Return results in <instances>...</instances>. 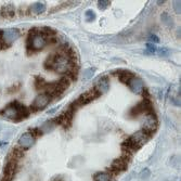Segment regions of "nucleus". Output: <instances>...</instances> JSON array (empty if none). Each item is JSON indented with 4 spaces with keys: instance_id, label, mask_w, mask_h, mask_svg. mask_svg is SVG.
Returning a JSON list of instances; mask_svg holds the SVG:
<instances>
[{
    "instance_id": "32",
    "label": "nucleus",
    "mask_w": 181,
    "mask_h": 181,
    "mask_svg": "<svg viewBox=\"0 0 181 181\" xmlns=\"http://www.w3.org/2000/svg\"><path fill=\"white\" fill-rule=\"evenodd\" d=\"M164 2H165V1H157V3H158V4H162V3H164Z\"/></svg>"
},
{
    "instance_id": "29",
    "label": "nucleus",
    "mask_w": 181,
    "mask_h": 181,
    "mask_svg": "<svg viewBox=\"0 0 181 181\" xmlns=\"http://www.w3.org/2000/svg\"><path fill=\"white\" fill-rule=\"evenodd\" d=\"M6 47H8L6 44V42L3 41V38H2V32L0 30V49H4Z\"/></svg>"
},
{
    "instance_id": "27",
    "label": "nucleus",
    "mask_w": 181,
    "mask_h": 181,
    "mask_svg": "<svg viewBox=\"0 0 181 181\" xmlns=\"http://www.w3.org/2000/svg\"><path fill=\"white\" fill-rule=\"evenodd\" d=\"M173 9H175V12L176 13H180V11H181L180 1H173Z\"/></svg>"
},
{
    "instance_id": "18",
    "label": "nucleus",
    "mask_w": 181,
    "mask_h": 181,
    "mask_svg": "<svg viewBox=\"0 0 181 181\" xmlns=\"http://www.w3.org/2000/svg\"><path fill=\"white\" fill-rule=\"evenodd\" d=\"M30 10L33 11V13L35 14H40L44 13L46 11V4L44 2H35L30 7Z\"/></svg>"
},
{
    "instance_id": "33",
    "label": "nucleus",
    "mask_w": 181,
    "mask_h": 181,
    "mask_svg": "<svg viewBox=\"0 0 181 181\" xmlns=\"http://www.w3.org/2000/svg\"><path fill=\"white\" fill-rule=\"evenodd\" d=\"M2 130V125H1V123H0V131Z\"/></svg>"
},
{
    "instance_id": "13",
    "label": "nucleus",
    "mask_w": 181,
    "mask_h": 181,
    "mask_svg": "<svg viewBox=\"0 0 181 181\" xmlns=\"http://www.w3.org/2000/svg\"><path fill=\"white\" fill-rule=\"evenodd\" d=\"M34 143H35V137H33L29 132L23 133L20 137V139H18V144L25 150L32 147L34 145Z\"/></svg>"
},
{
    "instance_id": "6",
    "label": "nucleus",
    "mask_w": 181,
    "mask_h": 181,
    "mask_svg": "<svg viewBox=\"0 0 181 181\" xmlns=\"http://www.w3.org/2000/svg\"><path fill=\"white\" fill-rule=\"evenodd\" d=\"M142 114L147 115L154 114L153 103L151 102L150 99H144L140 103H138L136 106H133L130 111V115H132V116H139V115Z\"/></svg>"
},
{
    "instance_id": "7",
    "label": "nucleus",
    "mask_w": 181,
    "mask_h": 181,
    "mask_svg": "<svg viewBox=\"0 0 181 181\" xmlns=\"http://www.w3.org/2000/svg\"><path fill=\"white\" fill-rule=\"evenodd\" d=\"M74 113H75L74 110L69 107V110H67L66 112L62 113L60 116L54 118L56 125H62L63 127H65V128L70 127L73 122V117H74Z\"/></svg>"
},
{
    "instance_id": "5",
    "label": "nucleus",
    "mask_w": 181,
    "mask_h": 181,
    "mask_svg": "<svg viewBox=\"0 0 181 181\" xmlns=\"http://www.w3.org/2000/svg\"><path fill=\"white\" fill-rule=\"evenodd\" d=\"M99 96L100 95L98 93V91L96 90L95 88H92V89H90V90L86 91V92L83 93V95L79 96L78 99H77L76 101H74V102L70 105V107L74 110V111H76L78 107L84 106V105H86V104H89L91 101L97 99Z\"/></svg>"
},
{
    "instance_id": "15",
    "label": "nucleus",
    "mask_w": 181,
    "mask_h": 181,
    "mask_svg": "<svg viewBox=\"0 0 181 181\" xmlns=\"http://www.w3.org/2000/svg\"><path fill=\"white\" fill-rule=\"evenodd\" d=\"M114 74L116 75V76L119 78V80L124 84H128L129 81L135 77V74H133V73H131L130 70H116Z\"/></svg>"
},
{
    "instance_id": "12",
    "label": "nucleus",
    "mask_w": 181,
    "mask_h": 181,
    "mask_svg": "<svg viewBox=\"0 0 181 181\" xmlns=\"http://www.w3.org/2000/svg\"><path fill=\"white\" fill-rule=\"evenodd\" d=\"M95 89L98 91L99 95H104L109 91L110 89V81L107 76H102L98 79V81L96 83Z\"/></svg>"
},
{
    "instance_id": "24",
    "label": "nucleus",
    "mask_w": 181,
    "mask_h": 181,
    "mask_svg": "<svg viewBox=\"0 0 181 181\" xmlns=\"http://www.w3.org/2000/svg\"><path fill=\"white\" fill-rule=\"evenodd\" d=\"M156 52L158 53V55H159V56H168V55L171 53V51L169 50L168 48H165V47H162V48L157 49Z\"/></svg>"
},
{
    "instance_id": "3",
    "label": "nucleus",
    "mask_w": 181,
    "mask_h": 181,
    "mask_svg": "<svg viewBox=\"0 0 181 181\" xmlns=\"http://www.w3.org/2000/svg\"><path fill=\"white\" fill-rule=\"evenodd\" d=\"M149 138L150 136L147 133H145L143 130L137 131V132L133 133L132 136H130L123 143V147H125V150H127V151H137L138 149H140L149 140Z\"/></svg>"
},
{
    "instance_id": "11",
    "label": "nucleus",
    "mask_w": 181,
    "mask_h": 181,
    "mask_svg": "<svg viewBox=\"0 0 181 181\" xmlns=\"http://www.w3.org/2000/svg\"><path fill=\"white\" fill-rule=\"evenodd\" d=\"M18 37H20V32L18 30V28H8V29L2 32V38H3V41L6 42L7 46L15 41Z\"/></svg>"
},
{
    "instance_id": "25",
    "label": "nucleus",
    "mask_w": 181,
    "mask_h": 181,
    "mask_svg": "<svg viewBox=\"0 0 181 181\" xmlns=\"http://www.w3.org/2000/svg\"><path fill=\"white\" fill-rule=\"evenodd\" d=\"M85 16H86V20L88 21V22L96 20V13L93 12L92 10H87L86 13H85Z\"/></svg>"
},
{
    "instance_id": "26",
    "label": "nucleus",
    "mask_w": 181,
    "mask_h": 181,
    "mask_svg": "<svg viewBox=\"0 0 181 181\" xmlns=\"http://www.w3.org/2000/svg\"><path fill=\"white\" fill-rule=\"evenodd\" d=\"M110 3L111 2L109 0H100V1H98V8L101 9V10H105L110 6Z\"/></svg>"
},
{
    "instance_id": "21",
    "label": "nucleus",
    "mask_w": 181,
    "mask_h": 181,
    "mask_svg": "<svg viewBox=\"0 0 181 181\" xmlns=\"http://www.w3.org/2000/svg\"><path fill=\"white\" fill-rule=\"evenodd\" d=\"M95 181H111V176L107 173H98L95 175Z\"/></svg>"
},
{
    "instance_id": "22",
    "label": "nucleus",
    "mask_w": 181,
    "mask_h": 181,
    "mask_svg": "<svg viewBox=\"0 0 181 181\" xmlns=\"http://www.w3.org/2000/svg\"><path fill=\"white\" fill-rule=\"evenodd\" d=\"M157 51V48L154 44H151V42H147L145 44V51L144 53H147V54H154L155 52Z\"/></svg>"
},
{
    "instance_id": "20",
    "label": "nucleus",
    "mask_w": 181,
    "mask_h": 181,
    "mask_svg": "<svg viewBox=\"0 0 181 181\" xmlns=\"http://www.w3.org/2000/svg\"><path fill=\"white\" fill-rule=\"evenodd\" d=\"M162 22L166 25L167 27H173V18L169 15L168 13H163L162 14Z\"/></svg>"
},
{
    "instance_id": "1",
    "label": "nucleus",
    "mask_w": 181,
    "mask_h": 181,
    "mask_svg": "<svg viewBox=\"0 0 181 181\" xmlns=\"http://www.w3.org/2000/svg\"><path fill=\"white\" fill-rule=\"evenodd\" d=\"M44 67L56 73H70L74 69V63L66 53H53L47 59Z\"/></svg>"
},
{
    "instance_id": "16",
    "label": "nucleus",
    "mask_w": 181,
    "mask_h": 181,
    "mask_svg": "<svg viewBox=\"0 0 181 181\" xmlns=\"http://www.w3.org/2000/svg\"><path fill=\"white\" fill-rule=\"evenodd\" d=\"M127 164H128V159H126V157H119L113 161L111 168L115 171H122L127 167Z\"/></svg>"
},
{
    "instance_id": "28",
    "label": "nucleus",
    "mask_w": 181,
    "mask_h": 181,
    "mask_svg": "<svg viewBox=\"0 0 181 181\" xmlns=\"http://www.w3.org/2000/svg\"><path fill=\"white\" fill-rule=\"evenodd\" d=\"M149 39H150V41H151V44H154L159 42V38L156 36V35H150Z\"/></svg>"
},
{
    "instance_id": "10",
    "label": "nucleus",
    "mask_w": 181,
    "mask_h": 181,
    "mask_svg": "<svg viewBox=\"0 0 181 181\" xmlns=\"http://www.w3.org/2000/svg\"><path fill=\"white\" fill-rule=\"evenodd\" d=\"M157 125H158V122H157L155 115L154 114L147 115V119H145L144 123H143V131H144L145 133H147L149 136H151L157 129Z\"/></svg>"
},
{
    "instance_id": "2",
    "label": "nucleus",
    "mask_w": 181,
    "mask_h": 181,
    "mask_svg": "<svg viewBox=\"0 0 181 181\" xmlns=\"http://www.w3.org/2000/svg\"><path fill=\"white\" fill-rule=\"evenodd\" d=\"M29 111L23 104L18 102H13L9 104L7 107H4L1 112V115L11 121H21L28 116Z\"/></svg>"
},
{
    "instance_id": "8",
    "label": "nucleus",
    "mask_w": 181,
    "mask_h": 181,
    "mask_svg": "<svg viewBox=\"0 0 181 181\" xmlns=\"http://www.w3.org/2000/svg\"><path fill=\"white\" fill-rule=\"evenodd\" d=\"M51 101V97L48 95V93L44 92L38 95L35 100L33 101V104H32V109L35 110V111H38V110H44L47 105L50 103Z\"/></svg>"
},
{
    "instance_id": "30",
    "label": "nucleus",
    "mask_w": 181,
    "mask_h": 181,
    "mask_svg": "<svg viewBox=\"0 0 181 181\" xmlns=\"http://www.w3.org/2000/svg\"><path fill=\"white\" fill-rule=\"evenodd\" d=\"M171 102L175 103L176 105H178V106H180V99L177 98V97H173L171 98Z\"/></svg>"
},
{
    "instance_id": "31",
    "label": "nucleus",
    "mask_w": 181,
    "mask_h": 181,
    "mask_svg": "<svg viewBox=\"0 0 181 181\" xmlns=\"http://www.w3.org/2000/svg\"><path fill=\"white\" fill-rule=\"evenodd\" d=\"M53 181H62V180H61V178H55Z\"/></svg>"
},
{
    "instance_id": "19",
    "label": "nucleus",
    "mask_w": 181,
    "mask_h": 181,
    "mask_svg": "<svg viewBox=\"0 0 181 181\" xmlns=\"http://www.w3.org/2000/svg\"><path fill=\"white\" fill-rule=\"evenodd\" d=\"M55 125H56V123H55L54 119H51V121H49V122H46V123L41 126L40 130L42 131V132H49V131L53 130V128L55 127Z\"/></svg>"
},
{
    "instance_id": "9",
    "label": "nucleus",
    "mask_w": 181,
    "mask_h": 181,
    "mask_svg": "<svg viewBox=\"0 0 181 181\" xmlns=\"http://www.w3.org/2000/svg\"><path fill=\"white\" fill-rule=\"evenodd\" d=\"M15 169H16V161L9 157L8 163H7L6 167H4L3 176L1 178V181H12L14 173H15Z\"/></svg>"
},
{
    "instance_id": "14",
    "label": "nucleus",
    "mask_w": 181,
    "mask_h": 181,
    "mask_svg": "<svg viewBox=\"0 0 181 181\" xmlns=\"http://www.w3.org/2000/svg\"><path fill=\"white\" fill-rule=\"evenodd\" d=\"M128 87L130 88V90L135 93H142L143 89H144V85H143L142 79L138 78V77H133L128 84Z\"/></svg>"
},
{
    "instance_id": "17",
    "label": "nucleus",
    "mask_w": 181,
    "mask_h": 181,
    "mask_svg": "<svg viewBox=\"0 0 181 181\" xmlns=\"http://www.w3.org/2000/svg\"><path fill=\"white\" fill-rule=\"evenodd\" d=\"M14 13H15V11H14V7L12 6V4H7V6H4L3 8H2V10H1L2 16L8 18H13Z\"/></svg>"
},
{
    "instance_id": "23",
    "label": "nucleus",
    "mask_w": 181,
    "mask_h": 181,
    "mask_svg": "<svg viewBox=\"0 0 181 181\" xmlns=\"http://www.w3.org/2000/svg\"><path fill=\"white\" fill-rule=\"evenodd\" d=\"M95 72H96V67H89V69H87L84 72V75H83L84 79H86V80H88V79H91L93 75H95Z\"/></svg>"
},
{
    "instance_id": "4",
    "label": "nucleus",
    "mask_w": 181,
    "mask_h": 181,
    "mask_svg": "<svg viewBox=\"0 0 181 181\" xmlns=\"http://www.w3.org/2000/svg\"><path fill=\"white\" fill-rule=\"evenodd\" d=\"M47 42H48V40H47L46 36L41 32H39L37 29L30 30L29 37H28V46L33 50H41V49H44L46 47Z\"/></svg>"
}]
</instances>
